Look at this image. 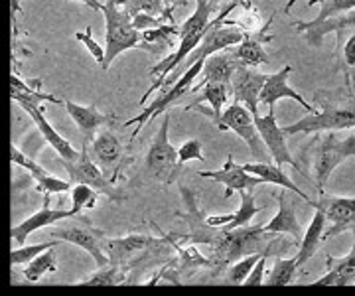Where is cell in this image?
<instances>
[{
  "mask_svg": "<svg viewBox=\"0 0 355 296\" xmlns=\"http://www.w3.org/2000/svg\"><path fill=\"white\" fill-rule=\"evenodd\" d=\"M294 30H298L300 34H304L306 44L310 48H322L324 44V38L328 34H342L345 30H355V10H349V12L340 14V16H334V18H328L320 24H314V22H296L294 24Z\"/></svg>",
  "mask_w": 355,
  "mask_h": 296,
  "instance_id": "18",
  "label": "cell"
},
{
  "mask_svg": "<svg viewBox=\"0 0 355 296\" xmlns=\"http://www.w3.org/2000/svg\"><path fill=\"white\" fill-rule=\"evenodd\" d=\"M64 105L65 109H67V115L71 116V121L76 123L77 129L81 130V134L85 139H89V141L97 134V130L101 129V127L113 125L114 121H116V116L105 115L101 111H97L93 105L83 107V105H77L73 101H69V99H65Z\"/></svg>",
  "mask_w": 355,
  "mask_h": 296,
  "instance_id": "22",
  "label": "cell"
},
{
  "mask_svg": "<svg viewBox=\"0 0 355 296\" xmlns=\"http://www.w3.org/2000/svg\"><path fill=\"white\" fill-rule=\"evenodd\" d=\"M254 125H257V129L261 132V137H263V141H265L268 153L272 155L275 164H279V166L291 164V166L296 168L302 176H306L302 166L292 158L291 150H288V144H286V134H284L282 127H279L275 113L268 111L266 115H257L254 116Z\"/></svg>",
  "mask_w": 355,
  "mask_h": 296,
  "instance_id": "13",
  "label": "cell"
},
{
  "mask_svg": "<svg viewBox=\"0 0 355 296\" xmlns=\"http://www.w3.org/2000/svg\"><path fill=\"white\" fill-rule=\"evenodd\" d=\"M97 195H99V192L93 190L87 184H76V186L71 188V209L76 211L77 216H81L83 209L95 207V204H97Z\"/></svg>",
  "mask_w": 355,
  "mask_h": 296,
  "instance_id": "38",
  "label": "cell"
},
{
  "mask_svg": "<svg viewBox=\"0 0 355 296\" xmlns=\"http://www.w3.org/2000/svg\"><path fill=\"white\" fill-rule=\"evenodd\" d=\"M103 14L107 22V44H105V65L103 69H109L114 58L130 48H139L142 44V32L135 28L132 16L123 8L121 0H107L103 4Z\"/></svg>",
  "mask_w": 355,
  "mask_h": 296,
  "instance_id": "6",
  "label": "cell"
},
{
  "mask_svg": "<svg viewBox=\"0 0 355 296\" xmlns=\"http://www.w3.org/2000/svg\"><path fill=\"white\" fill-rule=\"evenodd\" d=\"M349 38L342 42L338 40V48H340V64H342L345 81H347V89L355 93V30Z\"/></svg>",
  "mask_w": 355,
  "mask_h": 296,
  "instance_id": "32",
  "label": "cell"
},
{
  "mask_svg": "<svg viewBox=\"0 0 355 296\" xmlns=\"http://www.w3.org/2000/svg\"><path fill=\"white\" fill-rule=\"evenodd\" d=\"M296 2H298V0H288V4H286V8H284V12L288 14L292 10V6H294V4H296Z\"/></svg>",
  "mask_w": 355,
  "mask_h": 296,
  "instance_id": "47",
  "label": "cell"
},
{
  "mask_svg": "<svg viewBox=\"0 0 355 296\" xmlns=\"http://www.w3.org/2000/svg\"><path fill=\"white\" fill-rule=\"evenodd\" d=\"M10 97H12V101H36V103H42V101H51V103H64V101H60L58 97H53V95H46V93H40L34 87H30V85H26L22 79H18L16 76L10 78Z\"/></svg>",
  "mask_w": 355,
  "mask_h": 296,
  "instance_id": "34",
  "label": "cell"
},
{
  "mask_svg": "<svg viewBox=\"0 0 355 296\" xmlns=\"http://www.w3.org/2000/svg\"><path fill=\"white\" fill-rule=\"evenodd\" d=\"M266 76L257 71L254 67L241 65L231 79L233 87V99L235 103H243L254 116L259 115V103H261V91L265 87Z\"/></svg>",
  "mask_w": 355,
  "mask_h": 296,
  "instance_id": "15",
  "label": "cell"
},
{
  "mask_svg": "<svg viewBox=\"0 0 355 296\" xmlns=\"http://www.w3.org/2000/svg\"><path fill=\"white\" fill-rule=\"evenodd\" d=\"M76 216L77 214L73 209H53V207H48V195H46V206L42 207L40 211H36L34 216L20 221L18 225H12L10 235H12V239L16 243L24 245L26 239L34 232H38L42 227H50V225L62 221V219H73Z\"/></svg>",
  "mask_w": 355,
  "mask_h": 296,
  "instance_id": "19",
  "label": "cell"
},
{
  "mask_svg": "<svg viewBox=\"0 0 355 296\" xmlns=\"http://www.w3.org/2000/svg\"><path fill=\"white\" fill-rule=\"evenodd\" d=\"M265 253H253V255H247V257H241L239 261L231 263L227 267V272H225V281L229 284H245L247 277L251 275L253 267L261 261Z\"/></svg>",
  "mask_w": 355,
  "mask_h": 296,
  "instance_id": "36",
  "label": "cell"
},
{
  "mask_svg": "<svg viewBox=\"0 0 355 296\" xmlns=\"http://www.w3.org/2000/svg\"><path fill=\"white\" fill-rule=\"evenodd\" d=\"M239 195H241L239 209L235 211V219H233L229 225H225V229H237V227L249 225V221H251L259 211L265 209L263 206H257V204H254V192H251V190H243V192H239Z\"/></svg>",
  "mask_w": 355,
  "mask_h": 296,
  "instance_id": "31",
  "label": "cell"
},
{
  "mask_svg": "<svg viewBox=\"0 0 355 296\" xmlns=\"http://www.w3.org/2000/svg\"><path fill=\"white\" fill-rule=\"evenodd\" d=\"M266 259H268V255H263V257H261V261L254 265L253 270H251V275H249V277H247V281H245V284H247V286H257V284L265 283Z\"/></svg>",
  "mask_w": 355,
  "mask_h": 296,
  "instance_id": "44",
  "label": "cell"
},
{
  "mask_svg": "<svg viewBox=\"0 0 355 296\" xmlns=\"http://www.w3.org/2000/svg\"><path fill=\"white\" fill-rule=\"evenodd\" d=\"M62 164L67 170L73 184H87L114 204H121L127 200V195L114 186V182L105 176V172L99 168V164L91 158L87 146H83L79 150V156L76 160H62Z\"/></svg>",
  "mask_w": 355,
  "mask_h": 296,
  "instance_id": "8",
  "label": "cell"
},
{
  "mask_svg": "<svg viewBox=\"0 0 355 296\" xmlns=\"http://www.w3.org/2000/svg\"><path fill=\"white\" fill-rule=\"evenodd\" d=\"M247 172H251L254 176H261L266 184H275V186H280V188H286V190H291V192L298 193L304 202H312L308 195H306L294 182L288 178V174H284L282 172V168L279 164H270V162H247V164H243Z\"/></svg>",
  "mask_w": 355,
  "mask_h": 296,
  "instance_id": "27",
  "label": "cell"
},
{
  "mask_svg": "<svg viewBox=\"0 0 355 296\" xmlns=\"http://www.w3.org/2000/svg\"><path fill=\"white\" fill-rule=\"evenodd\" d=\"M198 174H200L202 178H207V180H216L221 182V184H225V188H227L225 200H229L233 192H243V190H251V192H254L257 186L266 184L261 176H254L251 172H247L245 166H239V164L235 162V158L231 155L227 156V162H225V166L221 168V170H202V172H198Z\"/></svg>",
  "mask_w": 355,
  "mask_h": 296,
  "instance_id": "14",
  "label": "cell"
},
{
  "mask_svg": "<svg viewBox=\"0 0 355 296\" xmlns=\"http://www.w3.org/2000/svg\"><path fill=\"white\" fill-rule=\"evenodd\" d=\"M107 255L111 265H116L128 272L135 267L148 265V259L156 257L158 253H172L174 247L166 239V235L160 232V239L153 235H127L119 239L105 241Z\"/></svg>",
  "mask_w": 355,
  "mask_h": 296,
  "instance_id": "5",
  "label": "cell"
},
{
  "mask_svg": "<svg viewBox=\"0 0 355 296\" xmlns=\"http://www.w3.org/2000/svg\"><path fill=\"white\" fill-rule=\"evenodd\" d=\"M76 38L79 42H83V46L87 48L89 53L93 55V60L97 64H101V67L105 65V48L99 46V42H95L93 36H91V28H85V32H76Z\"/></svg>",
  "mask_w": 355,
  "mask_h": 296,
  "instance_id": "43",
  "label": "cell"
},
{
  "mask_svg": "<svg viewBox=\"0 0 355 296\" xmlns=\"http://www.w3.org/2000/svg\"><path fill=\"white\" fill-rule=\"evenodd\" d=\"M186 4H188V0H166V8L170 14H174L178 6H186Z\"/></svg>",
  "mask_w": 355,
  "mask_h": 296,
  "instance_id": "45",
  "label": "cell"
},
{
  "mask_svg": "<svg viewBox=\"0 0 355 296\" xmlns=\"http://www.w3.org/2000/svg\"><path fill=\"white\" fill-rule=\"evenodd\" d=\"M203 62H205V60L196 62V64L190 65L188 69H184L182 76L178 78V81L174 85H170L168 89L160 91V95H158L153 103L148 105L139 116H135V119H130V121L125 123V127H135V125H139L137 130L132 132V139L139 134V130L142 129V127H148L154 119L160 115L162 111H166L170 105H174L176 101H180L182 97H186V95H193V79H198V76H202Z\"/></svg>",
  "mask_w": 355,
  "mask_h": 296,
  "instance_id": "7",
  "label": "cell"
},
{
  "mask_svg": "<svg viewBox=\"0 0 355 296\" xmlns=\"http://www.w3.org/2000/svg\"><path fill=\"white\" fill-rule=\"evenodd\" d=\"M270 24H272V18H270L261 30H257V32H247L241 44L235 46L237 55H239V60L243 62V65L257 67V65L270 64V55H268L265 50L266 44L272 42V34H266Z\"/></svg>",
  "mask_w": 355,
  "mask_h": 296,
  "instance_id": "21",
  "label": "cell"
},
{
  "mask_svg": "<svg viewBox=\"0 0 355 296\" xmlns=\"http://www.w3.org/2000/svg\"><path fill=\"white\" fill-rule=\"evenodd\" d=\"M216 10L217 2H214V0H196L193 14L184 24H180V44H178V50L150 69V78L156 79H154L153 85L146 89V93L142 95L140 103H146V99L153 95L154 91H160L166 79L170 78V73H174L178 67L190 58V53L202 44V40L205 38L207 30L211 26V14L216 12Z\"/></svg>",
  "mask_w": 355,
  "mask_h": 296,
  "instance_id": "1",
  "label": "cell"
},
{
  "mask_svg": "<svg viewBox=\"0 0 355 296\" xmlns=\"http://www.w3.org/2000/svg\"><path fill=\"white\" fill-rule=\"evenodd\" d=\"M166 239L172 243L174 247V251L178 253V257H180V270H196V269H216V261L214 259H205L193 247L191 243H188V247H182L180 241L174 239V235L170 233V235H166Z\"/></svg>",
  "mask_w": 355,
  "mask_h": 296,
  "instance_id": "28",
  "label": "cell"
},
{
  "mask_svg": "<svg viewBox=\"0 0 355 296\" xmlns=\"http://www.w3.org/2000/svg\"><path fill=\"white\" fill-rule=\"evenodd\" d=\"M326 216H324V211L322 209H316V214H314V218L310 221V225H308V229L304 233V239L300 241V249H298V267H302L306 265L310 259L314 257L318 253V249H320V245L324 241V233H326Z\"/></svg>",
  "mask_w": 355,
  "mask_h": 296,
  "instance_id": "26",
  "label": "cell"
},
{
  "mask_svg": "<svg viewBox=\"0 0 355 296\" xmlns=\"http://www.w3.org/2000/svg\"><path fill=\"white\" fill-rule=\"evenodd\" d=\"M308 206L314 209H322L328 221H331L330 229L324 233V241L349 232L355 223V198H338V195H320L318 200H312Z\"/></svg>",
  "mask_w": 355,
  "mask_h": 296,
  "instance_id": "12",
  "label": "cell"
},
{
  "mask_svg": "<svg viewBox=\"0 0 355 296\" xmlns=\"http://www.w3.org/2000/svg\"><path fill=\"white\" fill-rule=\"evenodd\" d=\"M320 4V14H318L314 20V24H320L328 18H334V16H340V14L349 12V10H355V0H308V6H316Z\"/></svg>",
  "mask_w": 355,
  "mask_h": 296,
  "instance_id": "35",
  "label": "cell"
},
{
  "mask_svg": "<svg viewBox=\"0 0 355 296\" xmlns=\"http://www.w3.org/2000/svg\"><path fill=\"white\" fill-rule=\"evenodd\" d=\"M241 65L243 62L239 60V55H237L235 46H233V48H225V50H221V52L211 53V55L205 58V62H203L202 81H200L198 85H193V93H198L205 83H211V81L231 85L233 73H235Z\"/></svg>",
  "mask_w": 355,
  "mask_h": 296,
  "instance_id": "16",
  "label": "cell"
},
{
  "mask_svg": "<svg viewBox=\"0 0 355 296\" xmlns=\"http://www.w3.org/2000/svg\"><path fill=\"white\" fill-rule=\"evenodd\" d=\"M69 2H83V4H87L89 8L97 10V12H101L103 10V4L99 0H69Z\"/></svg>",
  "mask_w": 355,
  "mask_h": 296,
  "instance_id": "46",
  "label": "cell"
},
{
  "mask_svg": "<svg viewBox=\"0 0 355 296\" xmlns=\"http://www.w3.org/2000/svg\"><path fill=\"white\" fill-rule=\"evenodd\" d=\"M292 73V65H284L282 69H279L277 73H270L266 76L265 87L261 91V103L268 107V111L275 113V107L279 103L280 99H292L298 105L304 107L306 113H314L316 109L306 101L302 95H298L296 91L292 89L288 85V76Z\"/></svg>",
  "mask_w": 355,
  "mask_h": 296,
  "instance_id": "17",
  "label": "cell"
},
{
  "mask_svg": "<svg viewBox=\"0 0 355 296\" xmlns=\"http://www.w3.org/2000/svg\"><path fill=\"white\" fill-rule=\"evenodd\" d=\"M10 160H12V164H18L20 168H24L26 172H30V176H32L34 180H40V178H44L46 174H50L48 170H44V168L40 166L36 160H32V158H28L24 153H20L16 144L10 146Z\"/></svg>",
  "mask_w": 355,
  "mask_h": 296,
  "instance_id": "40",
  "label": "cell"
},
{
  "mask_svg": "<svg viewBox=\"0 0 355 296\" xmlns=\"http://www.w3.org/2000/svg\"><path fill=\"white\" fill-rule=\"evenodd\" d=\"M103 235L105 233L101 229H97L87 218H79V216H76L71 223L50 232V237H55L60 241H67V243L85 249L95 261L97 269L111 265L107 251H103Z\"/></svg>",
  "mask_w": 355,
  "mask_h": 296,
  "instance_id": "10",
  "label": "cell"
},
{
  "mask_svg": "<svg viewBox=\"0 0 355 296\" xmlns=\"http://www.w3.org/2000/svg\"><path fill=\"white\" fill-rule=\"evenodd\" d=\"M320 111L308 113L300 121L282 127L284 134H312V132H328V130L355 129V93L349 89L318 91L314 95Z\"/></svg>",
  "mask_w": 355,
  "mask_h": 296,
  "instance_id": "2",
  "label": "cell"
},
{
  "mask_svg": "<svg viewBox=\"0 0 355 296\" xmlns=\"http://www.w3.org/2000/svg\"><path fill=\"white\" fill-rule=\"evenodd\" d=\"M20 107L24 109L28 115L32 116V121H34V125L38 127V130L42 132V137L46 139V142L50 144L51 148L60 155L62 160H76L77 156H79V150H76L69 142L65 141L62 134H58L53 127H51L50 123H48V119L44 116V111H42V107L36 101H18Z\"/></svg>",
  "mask_w": 355,
  "mask_h": 296,
  "instance_id": "20",
  "label": "cell"
},
{
  "mask_svg": "<svg viewBox=\"0 0 355 296\" xmlns=\"http://www.w3.org/2000/svg\"><path fill=\"white\" fill-rule=\"evenodd\" d=\"M354 233V249L345 255V257H328L326 259V269L328 272L324 277H320L316 283L322 286H347L355 284V223L352 225Z\"/></svg>",
  "mask_w": 355,
  "mask_h": 296,
  "instance_id": "23",
  "label": "cell"
},
{
  "mask_svg": "<svg viewBox=\"0 0 355 296\" xmlns=\"http://www.w3.org/2000/svg\"><path fill=\"white\" fill-rule=\"evenodd\" d=\"M58 270V263H55V255L51 253V249L40 253L38 257L32 259L24 269V279L28 283H38L40 279L48 272H55Z\"/></svg>",
  "mask_w": 355,
  "mask_h": 296,
  "instance_id": "29",
  "label": "cell"
},
{
  "mask_svg": "<svg viewBox=\"0 0 355 296\" xmlns=\"http://www.w3.org/2000/svg\"><path fill=\"white\" fill-rule=\"evenodd\" d=\"M168 127H170V115H164L162 127L158 129L156 137L150 142L148 153L144 156V166L128 182V188H140L150 182L170 186L178 180L182 172V162L178 150L168 141Z\"/></svg>",
  "mask_w": 355,
  "mask_h": 296,
  "instance_id": "3",
  "label": "cell"
},
{
  "mask_svg": "<svg viewBox=\"0 0 355 296\" xmlns=\"http://www.w3.org/2000/svg\"><path fill=\"white\" fill-rule=\"evenodd\" d=\"M308 153L312 155L314 184H316L318 192L322 193L334 170L345 160L355 158V132L347 137H340L336 134V130H328L326 134L312 141Z\"/></svg>",
  "mask_w": 355,
  "mask_h": 296,
  "instance_id": "4",
  "label": "cell"
},
{
  "mask_svg": "<svg viewBox=\"0 0 355 296\" xmlns=\"http://www.w3.org/2000/svg\"><path fill=\"white\" fill-rule=\"evenodd\" d=\"M128 277L125 270L116 265H107L97 272H93L91 277H87L85 281H81L79 284H123L127 283Z\"/></svg>",
  "mask_w": 355,
  "mask_h": 296,
  "instance_id": "39",
  "label": "cell"
},
{
  "mask_svg": "<svg viewBox=\"0 0 355 296\" xmlns=\"http://www.w3.org/2000/svg\"><path fill=\"white\" fill-rule=\"evenodd\" d=\"M214 2H217V4H219V2H221V0H214Z\"/></svg>",
  "mask_w": 355,
  "mask_h": 296,
  "instance_id": "48",
  "label": "cell"
},
{
  "mask_svg": "<svg viewBox=\"0 0 355 296\" xmlns=\"http://www.w3.org/2000/svg\"><path fill=\"white\" fill-rule=\"evenodd\" d=\"M178 156H180V162H182V164H186V162H190V160L205 162V158H203L202 153V142L198 141V139H190V141L184 142V144L178 148Z\"/></svg>",
  "mask_w": 355,
  "mask_h": 296,
  "instance_id": "42",
  "label": "cell"
},
{
  "mask_svg": "<svg viewBox=\"0 0 355 296\" xmlns=\"http://www.w3.org/2000/svg\"><path fill=\"white\" fill-rule=\"evenodd\" d=\"M298 267V255L292 259H275V265L266 279V284H292L296 279Z\"/></svg>",
  "mask_w": 355,
  "mask_h": 296,
  "instance_id": "33",
  "label": "cell"
},
{
  "mask_svg": "<svg viewBox=\"0 0 355 296\" xmlns=\"http://www.w3.org/2000/svg\"><path fill=\"white\" fill-rule=\"evenodd\" d=\"M36 186H38L40 192H44L46 195L50 193H64V192H71V182H65L62 178H55L51 174H46L44 178L36 180Z\"/></svg>",
  "mask_w": 355,
  "mask_h": 296,
  "instance_id": "41",
  "label": "cell"
},
{
  "mask_svg": "<svg viewBox=\"0 0 355 296\" xmlns=\"http://www.w3.org/2000/svg\"><path fill=\"white\" fill-rule=\"evenodd\" d=\"M60 245V239H53V241H46V243L38 245H20V249H12L10 251V265L16 267V265H28L32 259H36L40 253L48 251V249H53Z\"/></svg>",
  "mask_w": 355,
  "mask_h": 296,
  "instance_id": "37",
  "label": "cell"
},
{
  "mask_svg": "<svg viewBox=\"0 0 355 296\" xmlns=\"http://www.w3.org/2000/svg\"><path fill=\"white\" fill-rule=\"evenodd\" d=\"M89 142H91L87 146L89 155L99 164L105 176L111 182L119 180L121 168L125 162V148H123V142L119 141V137L111 130H101Z\"/></svg>",
  "mask_w": 355,
  "mask_h": 296,
  "instance_id": "11",
  "label": "cell"
},
{
  "mask_svg": "<svg viewBox=\"0 0 355 296\" xmlns=\"http://www.w3.org/2000/svg\"><path fill=\"white\" fill-rule=\"evenodd\" d=\"M121 4H123V8L132 18L137 14L144 12L150 14V16H156V18H168V20H172V14L168 12V8H166V0H121Z\"/></svg>",
  "mask_w": 355,
  "mask_h": 296,
  "instance_id": "30",
  "label": "cell"
},
{
  "mask_svg": "<svg viewBox=\"0 0 355 296\" xmlns=\"http://www.w3.org/2000/svg\"><path fill=\"white\" fill-rule=\"evenodd\" d=\"M277 198H279V214L265 225L266 233H272V235H292L294 241L300 245V241H302V229H300V223L296 219L294 204L286 198L284 192H280Z\"/></svg>",
  "mask_w": 355,
  "mask_h": 296,
  "instance_id": "24",
  "label": "cell"
},
{
  "mask_svg": "<svg viewBox=\"0 0 355 296\" xmlns=\"http://www.w3.org/2000/svg\"><path fill=\"white\" fill-rule=\"evenodd\" d=\"M229 97H233V87H231V85L211 81V83H205V85H203L202 95H198V97L186 107V111H190L196 105H200L202 101H205V103L211 105V113H205V115L211 116V121H214V125H216L217 121L221 119V115H223V105L227 103Z\"/></svg>",
  "mask_w": 355,
  "mask_h": 296,
  "instance_id": "25",
  "label": "cell"
},
{
  "mask_svg": "<svg viewBox=\"0 0 355 296\" xmlns=\"http://www.w3.org/2000/svg\"><path fill=\"white\" fill-rule=\"evenodd\" d=\"M216 127L219 130H233L239 139L247 142L254 162H268V155L265 150L266 144L259 129H257V125H254V115L245 105H229L227 109L223 111L221 119L216 123Z\"/></svg>",
  "mask_w": 355,
  "mask_h": 296,
  "instance_id": "9",
  "label": "cell"
}]
</instances>
